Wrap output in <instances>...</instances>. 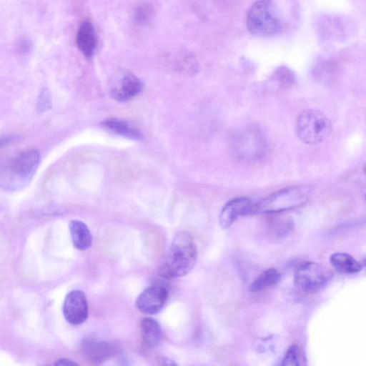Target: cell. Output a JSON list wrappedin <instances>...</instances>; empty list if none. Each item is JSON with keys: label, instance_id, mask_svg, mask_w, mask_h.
<instances>
[{"label": "cell", "instance_id": "cell-24", "mask_svg": "<svg viewBox=\"0 0 366 366\" xmlns=\"http://www.w3.org/2000/svg\"><path fill=\"white\" fill-rule=\"evenodd\" d=\"M55 365H64V366H70V365H77L78 364L75 362L66 359V358H61L56 361L54 363Z\"/></svg>", "mask_w": 366, "mask_h": 366}, {"label": "cell", "instance_id": "cell-23", "mask_svg": "<svg viewBox=\"0 0 366 366\" xmlns=\"http://www.w3.org/2000/svg\"><path fill=\"white\" fill-rule=\"evenodd\" d=\"M31 41L25 37L20 38L16 44V49L21 54H28L31 51Z\"/></svg>", "mask_w": 366, "mask_h": 366}, {"label": "cell", "instance_id": "cell-1", "mask_svg": "<svg viewBox=\"0 0 366 366\" xmlns=\"http://www.w3.org/2000/svg\"><path fill=\"white\" fill-rule=\"evenodd\" d=\"M197 254L192 236L187 232H178L158 267L159 275L164 279H174L187 274L194 267Z\"/></svg>", "mask_w": 366, "mask_h": 366}, {"label": "cell", "instance_id": "cell-21", "mask_svg": "<svg viewBox=\"0 0 366 366\" xmlns=\"http://www.w3.org/2000/svg\"><path fill=\"white\" fill-rule=\"evenodd\" d=\"M274 80L282 87H287L292 85L295 81V76L287 69L277 71L274 76Z\"/></svg>", "mask_w": 366, "mask_h": 366}, {"label": "cell", "instance_id": "cell-20", "mask_svg": "<svg viewBox=\"0 0 366 366\" xmlns=\"http://www.w3.org/2000/svg\"><path fill=\"white\" fill-rule=\"evenodd\" d=\"M152 8L147 4H141L136 9L134 18L137 23L145 24L147 23L152 16Z\"/></svg>", "mask_w": 366, "mask_h": 366}, {"label": "cell", "instance_id": "cell-18", "mask_svg": "<svg viewBox=\"0 0 366 366\" xmlns=\"http://www.w3.org/2000/svg\"><path fill=\"white\" fill-rule=\"evenodd\" d=\"M280 272L275 268H268L261 273L250 285L251 292H259L268 289L279 282Z\"/></svg>", "mask_w": 366, "mask_h": 366}, {"label": "cell", "instance_id": "cell-19", "mask_svg": "<svg viewBox=\"0 0 366 366\" xmlns=\"http://www.w3.org/2000/svg\"><path fill=\"white\" fill-rule=\"evenodd\" d=\"M305 358L299 347L293 345L287 350L281 365H305Z\"/></svg>", "mask_w": 366, "mask_h": 366}, {"label": "cell", "instance_id": "cell-5", "mask_svg": "<svg viewBox=\"0 0 366 366\" xmlns=\"http://www.w3.org/2000/svg\"><path fill=\"white\" fill-rule=\"evenodd\" d=\"M232 150L239 159L254 162L262 159L267 150V142L262 132L256 127H247L232 137Z\"/></svg>", "mask_w": 366, "mask_h": 366}, {"label": "cell", "instance_id": "cell-6", "mask_svg": "<svg viewBox=\"0 0 366 366\" xmlns=\"http://www.w3.org/2000/svg\"><path fill=\"white\" fill-rule=\"evenodd\" d=\"M247 26L258 36H271L281 29V22L272 0H259L249 9Z\"/></svg>", "mask_w": 366, "mask_h": 366}, {"label": "cell", "instance_id": "cell-4", "mask_svg": "<svg viewBox=\"0 0 366 366\" xmlns=\"http://www.w3.org/2000/svg\"><path fill=\"white\" fill-rule=\"evenodd\" d=\"M310 191L306 186L285 188L254 203L251 213H278L298 207L307 201Z\"/></svg>", "mask_w": 366, "mask_h": 366}, {"label": "cell", "instance_id": "cell-8", "mask_svg": "<svg viewBox=\"0 0 366 366\" xmlns=\"http://www.w3.org/2000/svg\"><path fill=\"white\" fill-rule=\"evenodd\" d=\"M140 80L129 71H122L109 83L110 96L119 102H126L135 97L142 89Z\"/></svg>", "mask_w": 366, "mask_h": 366}, {"label": "cell", "instance_id": "cell-2", "mask_svg": "<svg viewBox=\"0 0 366 366\" xmlns=\"http://www.w3.org/2000/svg\"><path fill=\"white\" fill-rule=\"evenodd\" d=\"M40 154L36 149L21 152L0 160V188L16 191L26 187L39 165Z\"/></svg>", "mask_w": 366, "mask_h": 366}, {"label": "cell", "instance_id": "cell-7", "mask_svg": "<svg viewBox=\"0 0 366 366\" xmlns=\"http://www.w3.org/2000/svg\"><path fill=\"white\" fill-rule=\"evenodd\" d=\"M333 277L332 271L327 267L315 262L299 264L294 274L296 287L305 293H316L325 288Z\"/></svg>", "mask_w": 366, "mask_h": 366}, {"label": "cell", "instance_id": "cell-3", "mask_svg": "<svg viewBox=\"0 0 366 366\" xmlns=\"http://www.w3.org/2000/svg\"><path fill=\"white\" fill-rule=\"evenodd\" d=\"M297 137L307 144H317L328 138L332 131L330 119L320 111L310 109L301 112L295 122Z\"/></svg>", "mask_w": 366, "mask_h": 366}, {"label": "cell", "instance_id": "cell-13", "mask_svg": "<svg viewBox=\"0 0 366 366\" xmlns=\"http://www.w3.org/2000/svg\"><path fill=\"white\" fill-rule=\"evenodd\" d=\"M76 46L79 50L86 58H90L96 49L97 39L94 28L92 23L85 21L79 26L76 37Z\"/></svg>", "mask_w": 366, "mask_h": 366}, {"label": "cell", "instance_id": "cell-22", "mask_svg": "<svg viewBox=\"0 0 366 366\" xmlns=\"http://www.w3.org/2000/svg\"><path fill=\"white\" fill-rule=\"evenodd\" d=\"M51 107L50 93L46 89H43L37 100L36 109L39 112H44Z\"/></svg>", "mask_w": 366, "mask_h": 366}, {"label": "cell", "instance_id": "cell-25", "mask_svg": "<svg viewBox=\"0 0 366 366\" xmlns=\"http://www.w3.org/2000/svg\"><path fill=\"white\" fill-rule=\"evenodd\" d=\"M12 137H4L0 139V147L10 142Z\"/></svg>", "mask_w": 366, "mask_h": 366}, {"label": "cell", "instance_id": "cell-16", "mask_svg": "<svg viewBox=\"0 0 366 366\" xmlns=\"http://www.w3.org/2000/svg\"><path fill=\"white\" fill-rule=\"evenodd\" d=\"M332 266L337 272L352 274L358 273L362 270V264L352 256L345 252H336L330 257Z\"/></svg>", "mask_w": 366, "mask_h": 366}, {"label": "cell", "instance_id": "cell-15", "mask_svg": "<svg viewBox=\"0 0 366 366\" xmlns=\"http://www.w3.org/2000/svg\"><path fill=\"white\" fill-rule=\"evenodd\" d=\"M69 231L74 246L79 250L89 249L92 243V235L89 227L79 220L69 222Z\"/></svg>", "mask_w": 366, "mask_h": 366}, {"label": "cell", "instance_id": "cell-17", "mask_svg": "<svg viewBox=\"0 0 366 366\" xmlns=\"http://www.w3.org/2000/svg\"><path fill=\"white\" fill-rule=\"evenodd\" d=\"M102 126L106 129L132 139H142V133L127 122L119 119H108L102 122Z\"/></svg>", "mask_w": 366, "mask_h": 366}, {"label": "cell", "instance_id": "cell-12", "mask_svg": "<svg viewBox=\"0 0 366 366\" xmlns=\"http://www.w3.org/2000/svg\"><path fill=\"white\" fill-rule=\"evenodd\" d=\"M255 202L246 197H236L228 201L222 207L219 223L222 229H227L240 216L251 213Z\"/></svg>", "mask_w": 366, "mask_h": 366}, {"label": "cell", "instance_id": "cell-10", "mask_svg": "<svg viewBox=\"0 0 366 366\" xmlns=\"http://www.w3.org/2000/svg\"><path fill=\"white\" fill-rule=\"evenodd\" d=\"M63 314L66 320L72 325H80L88 317V304L85 294L79 290L69 292L63 304Z\"/></svg>", "mask_w": 366, "mask_h": 366}, {"label": "cell", "instance_id": "cell-14", "mask_svg": "<svg viewBox=\"0 0 366 366\" xmlns=\"http://www.w3.org/2000/svg\"><path fill=\"white\" fill-rule=\"evenodd\" d=\"M143 342L147 349L157 347L162 339V330L159 322L152 317H144L141 320Z\"/></svg>", "mask_w": 366, "mask_h": 366}, {"label": "cell", "instance_id": "cell-9", "mask_svg": "<svg viewBox=\"0 0 366 366\" xmlns=\"http://www.w3.org/2000/svg\"><path fill=\"white\" fill-rule=\"evenodd\" d=\"M167 288L160 284L149 286L136 300V307L142 313L154 315L159 312L168 299Z\"/></svg>", "mask_w": 366, "mask_h": 366}, {"label": "cell", "instance_id": "cell-11", "mask_svg": "<svg viewBox=\"0 0 366 366\" xmlns=\"http://www.w3.org/2000/svg\"><path fill=\"white\" fill-rule=\"evenodd\" d=\"M118 346L111 342L99 340L94 338H85L80 344V352L88 361L99 364L119 352Z\"/></svg>", "mask_w": 366, "mask_h": 366}]
</instances>
